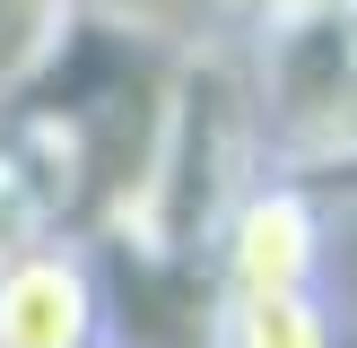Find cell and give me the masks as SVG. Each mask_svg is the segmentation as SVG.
<instances>
[{"instance_id": "obj_3", "label": "cell", "mask_w": 357, "mask_h": 348, "mask_svg": "<svg viewBox=\"0 0 357 348\" xmlns=\"http://www.w3.org/2000/svg\"><path fill=\"white\" fill-rule=\"evenodd\" d=\"M218 296H296L323 287V200L296 174H261L236 209H227L218 244Z\"/></svg>"}, {"instance_id": "obj_8", "label": "cell", "mask_w": 357, "mask_h": 348, "mask_svg": "<svg viewBox=\"0 0 357 348\" xmlns=\"http://www.w3.org/2000/svg\"><path fill=\"white\" fill-rule=\"evenodd\" d=\"M305 9H323V0H227V26L261 35V26H279V17H305Z\"/></svg>"}, {"instance_id": "obj_1", "label": "cell", "mask_w": 357, "mask_h": 348, "mask_svg": "<svg viewBox=\"0 0 357 348\" xmlns=\"http://www.w3.org/2000/svg\"><path fill=\"white\" fill-rule=\"evenodd\" d=\"M261 174L271 166H261V122H253V61H244L236 35H218V44H192L183 70L166 79L157 122L139 139L105 226L166 270H192L218 244L227 209Z\"/></svg>"}, {"instance_id": "obj_2", "label": "cell", "mask_w": 357, "mask_h": 348, "mask_svg": "<svg viewBox=\"0 0 357 348\" xmlns=\"http://www.w3.org/2000/svg\"><path fill=\"white\" fill-rule=\"evenodd\" d=\"M253 61L261 166L279 174H357V0H323L244 44Z\"/></svg>"}, {"instance_id": "obj_5", "label": "cell", "mask_w": 357, "mask_h": 348, "mask_svg": "<svg viewBox=\"0 0 357 348\" xmlns=\"http://www.w3.org/2000/svg\"><path fill=\"white\" fill-rule=\"evenodd\" d=\"M201 348H340V322H331L323 287L296 296H218L201 322Z\"/></svg>"}, {"instance_id": "obj_4", "label": "cell", "mask_w": 357, "mask_h": 348, "mask_svg": "<svg viewBox=\"0 0 357 348\" xmlns=\"http://www.w3.org/2000/svg\"><path fill=\"white\" fill-rule=\"evenodd\" d=\"M0 348H105V278L79 235L0 253Z\"/></svg>"}, {"instance_id": "obj_7", "label": "cell", "mask_w": 357, "mask_h": 348, "mask_svg": "<svg viewBox=\"0 0 357 348\" xmlns=\"http://www.w3.org/2000/svg\"><path fill=\"white\" fill-rule=\"evenodd\" d=\"M61 26H70L61 0H0V96H17L61 52Z\"/></svg>"}, {"instance_id": "obj_6", "label": "cell", "mask_w": 357, "mask_h": 348, "mask_svg": "<svg viewBox=\"0 0 357 348\" xmlns=\"http://www.w3.org/2000/svg\"><path fill=\"white\" fill-rule=\"evenodd\" d=\"M61 9L70 17H96L105 35H139V44H174V52L236 35V26H227V0H61Z\"/></svg>"}]
</instances>
